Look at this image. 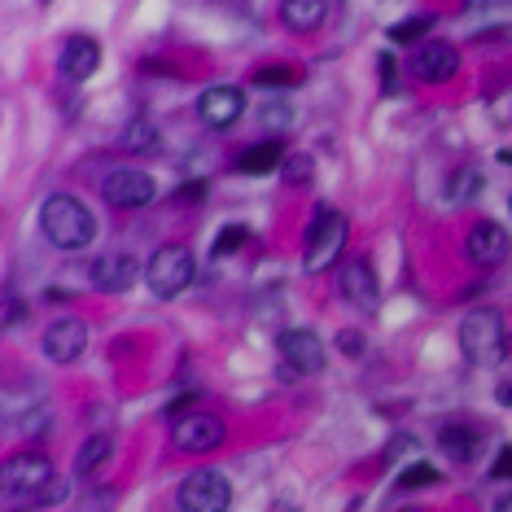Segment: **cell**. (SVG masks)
<instances>
[{"mask_svg": "<svg viewBox=\"0 0 512 512\" xmlns=\"http://www.w3.org/2000/svg\"><path fill=\"white\" fill-rule=\"evenodd\" d=\"M246 110V92L232 88V84H219V88H206L202 101H197V114H202L206 127H232Z\"/></svg>", "mask_w": 512, "mask_h": 512, "instance_id": "13", "label": "cell"}, {"mask_svg": "<svg viewBox=\"0 0 512 512\" xmlns=\"http://www.w3.org/2000/svg\"><path fill=\"white\" fill-rule=\"evenodd\" d=\"M311 176H316V158L311 154H285V162H281V180L285 184H307Z\"/></svg>", "mask_w": 512, "mask_h": 512, "instance_id": "23", "label": "cell"}, {"mask_svg": "<svg viewBox=\"0 0 512 512\" xmlns=\"http://www.w3.org/2000/svg\"><path fill=\"white\" fill-rule=\"evenodd\" d=\"M477 193H482V171H473V167H464L447 180V197H456V202H473Z\"/></svg>", "mask_w": 512, "mask_h": 512, "instance_id": "22", "label": "cell"}, {"mask_svg": "<svg viewBox=\"0 0 512 512\" xmlns=\"http://www.w3.org/2000/svg\"><path fill=\"white\" fill-rule=\"evenodd\" d=\"M101 66V44L88 40V36H71L62 44V75L75 79V84H84V79L97 75Z\"/></svg>", "mask_w": 512, "mask_h": 512, "instance_id": "16", "label": "cell"}, {"mask_svg": "<svg viewBox=\"0 0 512 512\" xmlns=\"http://www.w3.org/2000/svg\"><path fill=\"white\" fill-rule=\"evenodd\" d=\"M193 276H197V263L184 246H162V250H154V259L145 263V281L154 289V298L184 294V289L193 285Z\"/></svg>", "mask_w": 512, "mask_h": 512, "instance_id": "5", "label": "cell"}, {"mask_svg": "<svg viewBox=\"0 0 512 512\" xmlns=\"http://www.w3.org/2000/svg\"><path fill=\"white\" fill-rule=\"evenodd\" d=\"M342 298L355 302L359 311H377L381 307V289H377V272L368 267V259H351L342 263Z\"/></svg>", "mask_w": 512, "mask_h": 512, "instance_id": "15", "label": "cell"}, {"mask_svg": "<svg viewBox=\"0 0 512 512\" xmlns=\"http://www.w3.org/2000/svg\"><path fill=\"white\" fill-rule=\"evenodd\" d=\"M101 193H106V202L119 206V211H141V206H149L158 197V184H154V176H145V171H136V167H119L106 176Z\"/></svg>", "mask_w": 512, "mask_h": 512, "instance_id": "7", "label": "cell"}, {"mask_svg": "<svg viewBox=\"0 0 512 512\" xmlns=\"http://www.w3.org/2000/svg\"><path fill=\"white\" fill-rule=\"evenodd\" d=\"M460 71V49L451 40H421L412 49V75L425 84H447Z\"/></svg>", "mask_w": 512, "mask_h": 512, "instance_id": "9", "label": "cell"}, {"mask_svg": "<svg viewBox=\"0 0 512 512\" xmlns=\"http://www.w3.org/2000/svg\"><path fill=\"white\" fill-rule=\"evenodd\" d=\"M491 512H512V491H508V495H499V499H495V508H491Z\"/></svg>", "mask_w": 512, "mask_h": 512, "instance_id": "35", "label": "cell"}, {"mask_svg": "<svg viewBox=\"0 0 512 512\" xmlns=\"http://www.w3.org/2000/svg\"><path fill=\"white\" fill-rule=\"evenodd\" d=\"M141 272L145 267L136 263L132 254H119V250L97 254V259L88 263V276H92V285H97L101 294H123V289H132L136 281H141Z\"/></svg>", "mask_w": 512, "mask_h": 512, "instance_id": "10", "label": "cell"}, {"mask_svg": "<svg viewBox=\"0 0 512 512\" xmlns=\"http://www.w3.org/2000/svg\"><path fill=\"white\" fill-rule=\"evenodd\" d=\"M241 241H246V228H241V224H228L224 232H219V237H215V259H224V254H232V250H241Z\"/></svg>", "mask_w": 512, "mask_h": 512, "instance_id": "27", "label": "cell"}, {"mask_svg": "<svg viewBox=\"0 0 512 512\" xmlns=\"http://www.w3.org/2000/svg\"><path fill=\"white\" fill-rule=\"evenodd\" d=\"M202 193H206V184H202V180H189V184H180L176 197H180V202H197Z\"/></svg>", "mask_w": 512, "mask_h": 512, "instance_id": "31", "label": "cell"}, {"mask_svg": "<svg viewBox=\"0 0 512 512\" xmlns=\"http://www.w3.org/2000/svg\"><path fill=\"white\" fill-rule=\"evenodd\" d=\"M324 14H329V5L324 0H285L281 5V22H289L294 31H316Z\"/></svg>", "mask_w": 512, "mask_h": 512, "instance_id": "19", "label": "cell"}, {"mask_svg": "<svg viewBox=\"0 0 512 512\" xmlns=\"http://www.w3.org/2000/svg\"><path fill=\"white\" fill-rule=\"evenodd\" d=\"M53 477H57L53 460L40 456V451L14 456V460L5 464V477H0V486H5V508H9V512L44 508V491H49Z\"/></svg>", "mask_w": 512, "mask_h": 512, "instance_id": "2", "label": "cell"}, {"mask_svg": "<svg viewBox=\"0 0 512 512\" xmlns=\"http://www.w3.org/2000/svg\"><path fill=\"white\" fill-rule=\"evenodd\" d=\"M429 27H434V14H416V18H403L399 27H390V40H394V44H412V40L429 36Z\"/></svg>", "mask_w": 512, "mask_h": 512, "instance_id": "24", "label": "cell"}, {"mask_svg": "<svg viewBox=\"0 0 512 512\" xmlns=\"http://www.w3.org/2000/svg\"><path fill=\"white\" fill-rule=\"evenodd\" d=\"M224 438H228V429L224 421H219L215 412H184L176 429H171V442H176L180 451H215V447H224Z\"/></svg>", "mask_w": 512, "mask_h": 512, "instance_id": "8", "label": "cell"}, {"mask_svg": "<svg viewBox=\"0 0 512 512\" xmlns=\"http://www.w3.org/2000/svg\"><path fill=\"white\" fill-rule=\"evenodd\" d=\"M276 346H281V359L294 372H324V364H329V355H324V342L311 329H285L281 337H276Z\"/></svg>", "mask_w": 512, "mask_h": 512, "instance_id": "11", "label": "cell"}, {"mask_svg": "<svg viewBox=\"0 0 512 512\" xmlns=\"http://www.w3.org/2000/svg\"><path fill=\"white\" fill-rule=\"evenodd\" d=\"M298 79H302V75L289 71V66H267V71L254 75V84H259V88H294Z\"/></svg>", "mask_w": 512, "mask_h": 512, "instance_id": "26", "label": "cell"}, {"mask_svg": "<svg viewBox=\"0 0 512 512\" xmlns=\"http://www.w3.org/2000/svg\"><path fill=\"white\" fill-rule=\"evenodd\" d=\"M84 346H88V324L75 316L53 320L49 333H44V355H49L53 364H75V359L84 355Z\"/></svg>", "mask_w": 512, "mask_h": 512, "instance_id": "12", "label": "cell"}, {"mask_svg": "<svg viewBox=\"0 0 512 512\" xmlns=\"http://www.w3.org/2000/svg\"><path fill=\"white\" fill-rule=\"evenodd\" d=\"M504 320H499V311L495 307H473L469 316L460 320V351L469 364H499L508 351V342H504Z\"/></svg>", "mask_w": 512, "mask_h": 512, "instance_id": "3", "label": "cell"}, {"mask_svg": "<svg viewBox=\"0 0 512 512\" xmlns=\"http://www.w3.org/2000/svg\"><path fill=\"white\" fill-rule=\"evenodd\" d=\"M508 0H464V9H469V14H482V9H504Z\"/></svg>", "mask_w": 512, "mask_h": 512, "instance_id": "32", "label": "cell"}, {"mask_svg": "<svg viewBox=\"0 0 512 512\" xmlns=\"http://www.w3.org/2000/svg\"><path fill=\"white\" fill-rule=\"evenodd\" d=\"M508 211H512V197H508Z\"/></svg>", "mask_w": 512, "mask_h": 512, "instance_id": "37", "label": "cell"}, {"mask_svg": "<svg viewBox=\"0 0 512 512\" xmlns=\"http://www.w3.org/2000/svg\"><path fill=\"white\" fill-rule=\"evenodd\" d=\"M499 162H504V167H512V149H499Z\"/></svg>", "mask_w": 512, "mask_h": 512, "instance_id": "36", "label": "cell"}, {"mask_svg": "<svg viewBox=\"0 0 512 512\" xmlns=\"http://www.w3.org/2000/svg\"><path fill=\"white\" fill-rule=\"evenodd\" d=\"M412 512H416V508H412Z\"/></svg>", "mask_w": 512, "mask_h": 512, "instance_id": "38", "label": "cell"}, {"mask_svg": "<svg viewBox=\"0 0 512 512\" xmlns=\"http://www.w3.org/2000/svg\"><path fill=\"white\" fill-rule=\"evenodd\" d=\"M232 486L219 469H197L180 486V512H228Z\"/></svg>", "mask_w": 512, "mask_h": 512, "instance_id": "6", "label": "cell"}, {"mask_svg": "<svg viewBox=\"0 0 512 512\" xmlns=\"http://www.w3.org/2000/svg\"><path fill=\"white\" fill-rule=\"evenodd\" d=\"M106 460H110V438H106V434H97V438H88L84 447H79L75 473H79V477H88V473H97Z\"/></svg>", "mask_w": 512, "mask_h": 512, "instance_id": "21", "label": "cell"}, {"mask_svg": "<svg viewBox=\"0 0 512 512\" xmlns=\"http://www.w3.org/2000/svg\"><path fill=\"white\" fill-rule=\"evenodd\" d=\"M281 162H285V149L281 141H259V145H250L246 154L237 158V171L241 176H267V171H281Z\"/></svg>", "mask_w": 512, "mask_h": 512, "instance_id": "17", "label": "cell"}, {"mask_svg": "<svg viewBox=\"0 0 512 512\" xmlns=\"http://www.w3.org/2000/svg\"><path fill=\"white\" fill-rule=\"evenodd\" d=\"M337 346H342V351H346V355H364V333L346 329L342 337H337Z\"/></svg>", "mask_w": 512, "mask_h": 512, "instance_id": "30", "label": "cell"}, {"mask_svg": "<svg viewBox=\"0 0 512 512\" xmlns=\"http://www.w3.org/2000/svg\"><path fill=\"white\" fill-rule=\"evenodd\" d=\"M495 399H499V403H504V407H512V381H504V386H499V390H495Z\"/></svg>", "mask_w": 512, "mask_h": 512, "instance_id": "34", "label": "cell"}, {"mask_svg": "<svg viewBox=\"0 0 512 512\" xmlns=\"http://www.w3.org/2000/svg\"><path fill=\"white\" fill-rule=\"evenodd\" d=\"M346 237H351V224H346L342 211H329V206H316V215H311L307 224V254H302V263H307V272H324L337 254H342Z\"/></svg>", "mask_w": 512, "mask_h": 512, "instance_id": "4", "label": "cell"}, {"mask_svg": "<svg viewBox=\"0 0 512 512\" xmlns=\"http://www.w3.org/2000/svg\"><path fill=\"white\" fill-rule=\"evenodd\" d=\"M119 145L132 149V154H149V149H158V127L149 119H132L119 132Z\"/></svg>", "mask_w": 512, "mask_h": 512, "instance_id": "20", "label": "cell"}, {"mask_svg": "<svg viewBox=\"0 0 512 512\" xmlns=\"http://www.w3.org/2000/svg\"><path fill=\"white\" fill-rule=\"evenodd\" d=\"M381 75H386V92H394V62L390 57H381Z\"/></svg>", "mask_w": 512, "mask_h": 512, "instance_id": "33", "label": "cell"}, {"mask_svg": "<svg viewBox=\"0 0 512 512\" xmlns=\"http://www.w3.org/2000/svg\"><path fill=\"white\" fill-rule=\"evenodd\" d=\"M438 482V469L434 464H407V469L399 473V486L403 491H421V486H434Z\"/></svg>", "mask_w": 512, "mask_h": 512, "instance_id": "25", "label": "cell"}, {"mask_svg": "<svg viewBox=\"0 0 512 512\" xmlns=\"http://www.w3.org/2000/svg\"><path fill=\"white\" fill-rule=\"evenodd\" d=\"M40 228L57 250H84V246H92V237H97L92 211L79 197H66V193H53L49 202L40 206Z\"/></svg>", "mask_w": 512, "mask_h": 512, "instance_id": "1", "label": "cell"}, {"mask_svg": "<svg viewBox=\"0 0 512 512\" xmlns=\"http://www.w3.org/2000/svg\"><path fill=\"white\" fill-rule=\"evenodd\" d=\"M512 477V447H499V460L491 464V482H508Z\"/></svg>", "mask_w": 512, "mask_h": 512, "instance_id": "29", "label": "cell"}, {"mask_svg": "<svg viewBox=\"0 0 512 512\" xmlns=\"http://www.w3.org/2000/svg\"><path fill=\"white\" fill-rule=\"evenodd\" d=\"M438 447L447 451V460L469 464V460L477 456V447H482V438H477L469 425H442V429H438Z\"/></svg>", "mask_w": 512, "mask_h": 512, "instance_id": "18", "label": "cell"}, {"mask_svg": "<svg viewBox=\"0 0 512 512\" xmlns=\"http://www.w3.org/2000/svg\"><path fill=\"white\" fill-rule=\"evenodd\" d=\"M259 123L263 127H285L289 123V106H281V101H276V106H263L259 110Z\"/></svg>", "mask_w": 512, "mask_h": 512, "instance_id": "28", "label": "cell"}, {"mask_svg": "<svg viewBox=\"0 0 512 512\" xmlns=\"http://www.w3.org/2000/svg\"><path fill=\"white\" fill-rule=\"evenodd\" d=\"M464 250H469V259L477 267H495V263H504L508 259V250H512V237L499 224H491V219H482V224H473L469 228V241H464Z\"/></svg>", "mask_w": 512, "mask_h": 512, "instance_id": "14", "label": "cell"}]
</instances>
